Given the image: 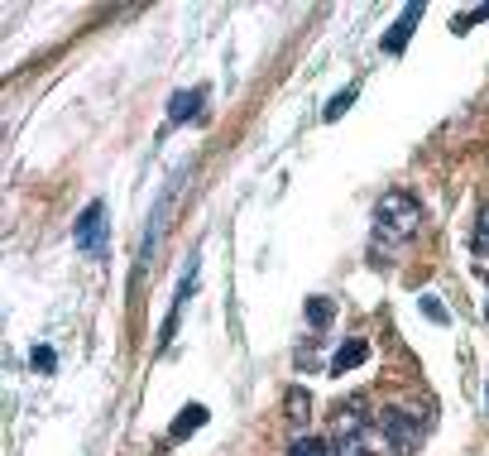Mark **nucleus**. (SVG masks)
<instances>
[{
  "mask_svg": "<svg viewBox=\"0 0 489 456\" xmlns=\"http://www.w3.org/2000/svg\"><path fill=\"white\" fill-rule=\"evenodd\" d=\"M73 245L82 255H101L106 250V202H87L73 226Z\"/></svg>",
  "mask_w": 489,
  "mask_h": 456,
  "instance_id": "obj_4",
  "label": "nucleus"
},
{
  "mask_svg": "<svg viewBox=\"0 0 489 456\" xmlns=\"http://www.w3.org/2000/svg\"><path fill=\"white\" fill-rule=\"evenodd\" d=\"M30 365L44 370V375H53V370H58V351H53V346H34L30 351Z\"/></svg>",
  "mask_w": 489,
  "mask_h": 456,
  "instance_id": "obj_14",
  "label": "nucleus"
},
{
  "mask_svg": "<svg viewBox=\"0 0 489 456\" xmlns=\"http://www.w3.org/2000/svg\"><path fill=\"white\" fill-rule=\"evenodd\" d=\"M331 317H336V303H331V298H307V322H312L317 331L327 327Z\"/></svg>",
  "mask_w": 489,
  "mask_h": 456,
  "instance_id": "obj_9",
  "label": "nucleus"
},
{
  "mask_svg": "<svg viewBox=\"0 0 489 456\" xmlns=\"http://www.w3.org/2000/svg\"><path fill=\"white\" fill-rule=\"evenodd\" d=\"M417 20H423V5H403V10H398V20H394V30L380 39V48L398 58V53L408 48V39H413V30H417Z\"/></svg>",
  "mask_w": 489,
  "mask_h": 456,
  "instance_id": "obj_5",
  "label": "nucleus"
},
{
  "mask_svg": "<svg viewBox=\"0 0 489 456\" xmlns=\"http://www.w3.org/2000/svg\"><path fill=\"white\" fill-rule=\"evenodd\" d=\"M485 279H489V274H485ZM485 322H489V303H485Z\"/></svg>",
  "mask_w": 489,
  "mask_h": 456,
  "instance_id": "obj_17",
  "label": "nucleus"
},
{
  "mask_svg": "<svg viewBox=\"0 0 489 456\" xmlns=\"http://www.w3.org/2000/svg\"><path fill=\"white\" fill-rule=\"evenodd\" d=\"M380 447V433L370 427V418L360 413V404H351V408H341L336 413V456H380L374 452Z\"/></svg>",
  "mask_w": 489,
  "mask_h": 456,
  "instance_id": "obj_2",
  "label": "nucleus"
},
{
  "mask_svg": "<svg viewBox=\"0 0 489 456\" xmlns=\"http://www.w3.org/2000/svg\"><path fill=\"white\" fill-rule=\"evenodd\" d=\"M206 418H212V413H206V404H188V408L173 418L169 437H173V442H183V437H192V433H197V427H206Z\"/></svg>",
  "mask_w": 489,
  "mask_h": 456,
  "instance_id": "obj_8",
  "label": "nucleus"
},
{
  "mask_svg": "<svg viewBox=\"0 0 489 456\" xmlns=\"http://www.w3.org/2000/svg\"><path fill=\"white\" fill-rule=\"evenodd\" d=\"M355 96H360V87H345L341 96H331V106L321 110V120H341L345 110H351V101H355Z\"/></svg>",
  "mask_w": 489,
  "mask_h": 456,
  "instance_id": "obj_10",
  "label": "nucleus"
},
{
  "mask_svg": "<svg viewBox=\"0 0 489 456\" xmlns=\"http://www.w3.org/2000/svg\"><path fill=\"white\" fill-rule=\"evenodd\" d=\"M365 361H370V341L365 337H351L336 355H331V375H345V370H355V365H365Z\"/></svg>",
  "mask_w": 489,
  "mask_h": 456,
  "instance_id": "obj_6",
  "label": "nucleus"
},
{
  "mask_svg": "<svg viewBox=\"0 0 489 456\" xmlns=\"http://www.w3.org/2000/svg\"><path fill=\"white\" fill-rule=\"evenodd\" d=\"M480 20H489V5H475V10H466V15H456V20H451V30H456V34H470Z\"/></svg>",
  "mask_w": 489,
  "mask_h": 456,
  "instance_id": "obj_13",
  "label": "nucleus"
},
{
  "mask_svg": "<svg viewBox=\"0 0 489 456\" xmlns=\"http://www.w3.org/2000/svg\"><path fill=\"white\" fill-rule=\"evenodd\" d=\"M475 255L489 259V206L480 212V221H475Z\"/></svg>",
  "mask_w": 489,
  "mask_h": 456,
  "instance_id": "obj_15",
  "label": "nucleus"
},
{
  "mask_svg": "<svg viewBox=\"0 0 489 456\" xmlns=\"http://www.w3.org/2000/svg\"><path fill=\"white\" fill-rule=\"evenodd\" d=\"M374 433H380L389 456H413L423 423H417V413H408V408H384L380 418H374Z\"/></svg>",
  "mask_w": 489,
  "mask_h": 456,
  "instance_id": "obj_3",
  "label": "nucleus"
},
{
  "mask_svg": "<svg viewBox=\"0 0 489 456\" xmlns=\"http://www.w3.org/2000/svg\"><path fill=\"white\" fill-rule=\"evenodd\" d=\"M417 226H423V202L413 197V192H384L380 206H374V241L380 245H398V241H408L417 236Z\"/></svg>",
  "mask_w": 489,
  "mask_h": 456,
  "instance_id": "obj_1",
  "label": "nucleus"
},
{
  "mask_svg": "<svg viewBox=\"0 0 489 456\" xmlns=\"http://www.w3.org/2000/svg\"><path fill=\"white\" fill-rule=\"evenodd\" d=\"M284 404H288V418H293V423H307V408H312V399H307V390H288V399H284Z\"/></svg>",
  "mask_w": 489,
  "mask_h": 456,
  "instance_id": "obj_11",
  "label": "nucleus"
},
{
  "mask_svg": "<svg viewBox=\"0 0 489 456\" xmlns=\"http://www.w3.org/2000/svg\"><path fill=\"white\" fill-rule=\"evenodd\" d=\"M288 456H331V447H327L321 437H298V442L288 447Z\"/></svg>",
  "mask_w": 489,
  "mask_h": 456,
  "instance_id": "obj_12",
  "label": "nucleus"
},
{
  "mask_svg": "<svg viewBox=\"0 0 489 456\" xmlns=\"http://www.w3.org/2000/svg\"><path fill=\"white\" fill-rule=\"evenodd\" d=\"M202 101H206V87H192V92H178L173 101H169V120L173 126H183V120H192L202 110Z\"/></svg>",
  "mask_w": 489,
  "mask_h": 456,
  "instance_id": "obj_7",
  "label": "nucleus"
},
{
  "mask_svg": "<svg viewBox=\"0 0 489 456\" xmlns=\"http://www.w3.org/2000/svg\"><path fill=\"white\" fill-rule=\"evenodd\" d=\"M417 303H423V312H427V317H432V322H437V327L446 322V308H441V303H437V294H423V298H417Z\"/></svg>",
  "mask_w": 489,
  "mask_h": 456,
  "instance_id": "obj_16",
  "label": "nucleus"
},
{
  "mask_svg": "<svg viewBox=\"0 0 489 456\" xmlns=\"http://www.w3.org/2000/svg\"><path fill=\"white\" fill-rule=\"evenodd\" d=\"M485 404H489V390H485Z\"/></svg>",
  "mask_w": 489,
  "mask_h": 456,
  "instance_id": "obj_18",
  "label": "nucleus"
}]
</instances>
